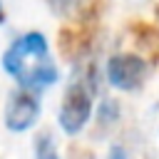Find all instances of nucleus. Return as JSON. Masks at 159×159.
Returning <instances> with one entry per match:
<instances>
[{
    "instance_id": "nucleus-1",
    "label": "nucleus",
    "mask_w": 159,
    "mask_h": 159,
    "mask_svg": "<svg viewBox=\"0 0 159 159\" xmlns=\"http://www.w3.org/2000/svg\"><path fill=\"white\" fill-rule=\"evenodd\" d=\"M2 70L27 89H42L57 82V67L50 57L42 32L20 35L2 55Z\"/></svg>"
},
{
    "instance_id": "nucleus-2",
    "label": "nucleus",
    "mask_w": 159,
    "mask_h": 159,
    "mask_svg": "<svg viewBox=\"0 0 159 159\" xmlns=\"http://www.w3.org/2000/svg\"><path fill=\"white\" fill-rule=\"evenodd\" d=\"M92 102H94V72L84 70L65 89V97H62V104H60V114H57L60 127L67 134H77L87 124V119L92 114Z\"/></svg>"
},
{
    "instance_id": "nucleus-3",
    "label": "nucleus",
    "mask_w": 159,
    "mask_h": 159,
    "mask_svg": "<svg viewBox=\"0 0 159 159\" xmlns=\"http://www.w3.org/2000/svg\"><path fill=\"white\" fill-rule=\"evenodd\" d=\"M147 77H149V65L139 55L119 52V55H112L107 62V80L117 89L134 92L147 82Z\"/></svg>"
},
{
    "instance_id": "nucleus-4",
    "label": "nucleus",
    "mask_w": 159,
    "mask_h": 159,
    "mask_svg": "<svg viewBox=\"0 0 159 159\" xmlns=\"http://www.w3.org/2000/svg\"><path fill=\"white\" fill-rule=\"evenodd\" d=\"M40 117V99L32 94V89H12L5 102V127L10 132H25L30 129Z\"/></svg>"
},
{
    "instance_id": "nucleus-5",
    "label": "nucleus",
    "mask_w": 159,
    "mask_h": 159,
    "mask_svg": "<svg viewBox=\"0 0 159 159\" xmlns=\"http://www.w3.org/2000/svg\"><path fill=\"white\" fill-rule=\"evenodd\" d=\"M94 35H97V25L77 20V25H65L57 32V47H60L65 60L77 62L80 57H84L89 52V47L94 42Z\"/></svg>"
},
{
    "instance_id": "nucleus-6",
    "label": "nucleus",
    "mask_w": 159,
    "mask_h": 159,
    "mask_svg": "<svg viewBox=\"0 0 159 159\" xmlns=\"http://www.w3.org/2000/svg\"><path fill=\"white\" fill-rule=\"evenodd\" d=\"M35 159H60L57 154V144H55V137L50 132H37L35 134Z\"/></svg>"
},
{
    "instance_id": "nucleus-7",
    "label": "nucleus",
    "mask_w": 159,
    "mask_h": 159,
    "mask_svg": "<svg viewBox=\"0 0 159 159\" xmlns=\"http://www.w3.org/2000/svg\"><path fill=\"white\" fill-rule=\"evenodd\" d=\"M107 7H109V0H80V20L97 25Z\"/></svg>"
},
{
    "instance_id": "nucleus-8",
    "label": "nucleus",
    "mask_w": 159,
    "mask_h": 159,
    "mask_svg": "<svg viewBox=\"0 0 159 159\" xmlns=\"http://www.w3.org/2000/svg\"><path fill=\"white\" fill-rule=\"evenodd\" d=\"M134 35H137V40H139L142 47H147V50H152V52L159 50V30H157V27L134 25Z\"/></svg>"
},
{
    "instance_id": "nucleus-9",
    "label": "nucleus",
    "mask_w": 159,
    "mask_h": 159,
    "mask_svg": "<svg viewBox=\"0 0 159 159\" xmlns=\"http://www.w3.org/2000/svg\"><path fill=\"white\" fill-rule=\"evenodd\" d=\"M47 2L52 5L55 12H62V15H67V12L75 10V5H77V0H47Z\"/></svg>"
},
{
    "instance_id": "nucleus-10",
    "label": "nucleus",
    "mask_w": 159,
    "mask_h": 159,
    "mask_svg": "<svg viewBox=\"0 0 159 159\" xmlns=\"http://www.w3.org/2000/svg\"><path fill=\"white\" fill-rule=\"evenodd\" d=\"M0 22H2V7H0Z\"/></svg>"
}]
</instances>
